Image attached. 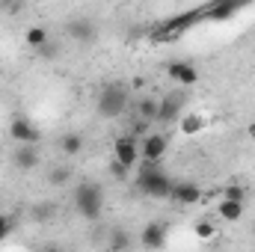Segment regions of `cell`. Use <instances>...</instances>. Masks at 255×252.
<instances>
[{"mask_svg":"<svg viewBox=\"0 0 255 252\" xmlns=\"http://www.w3.org/2000/svg\"><path fill=\"white\" fill-rule=\"evenodd\" d=\"M130 107V86L125 80H107L101 83L98 89V98H95V113L107 122L113 119H122Z\"/></svg>","mask_w":255,"mask_h":252,"instance_id":"6da1fadb","label":"cell"},{"mask_svg":"<svg viewBox=\"0 0 255 252\" xmlns=\"http://www.w3.org/2000/svg\"><path fill=\"white\" fill-rule=\"evenodd\" d=\"M172 181L175 178L160 166V160H139V172L133 178V187L148 199H169Z\"/></svg>","mask_w":255,"mask_h":252,"instance_id":"7a4b0ae2","label":"cell"},{"mask_svg":"<svg viewBox=\"0 0 255 252\" xmlns=\"http://www.w3.org/2000/svg\"><path fill=\"white\" fill-rule=\"evenodd\" d=\"M71 202H74V211L89 223H98L104 217V187L98 181H89V178L77 181L71 190Z\"/></svg>","mask_w":255,"mask_h":252,"instance_id":"3957f363","label":"cell"},{"mask_svg":"<svg viewBox=\"0 0 255 252\" xmlns=\"http://www.w3.org/2000/svg\"><path fill=\"white\" fill-rule=\"evenodd\" d=\"M255 0H211L205 3V21L211 24H223V21H232L235 15H241L247 6H253Z\"/></svg>","mask_w":255,"mask_h":252,"instance_id":"277c9868","label":"cell"},{"mask_svg":"<svg viewBox=\"0 0 255 252\" xmlns=\"http://www.w3.org/2000/svg\"><path fill=\"white\" fill-rule=\"evenodd\" d=\"M65 36L74 45H95L98 42V24L86 15H74L65 21Z\"/></svg>","mask_w":255,"mask_h":252,"instance_id":"5b68a950","label":"cell"},{"mask_svg":"<svg viewBox=\"0 0 255 252\" xmlns=\"http://www.w3.org/2000/svg\"><path fill=\"white\" fill-rule=\"evenodd\" d=\"M113 157L128 166V169H133L136 163H139V139L136 136H130V133H122V136H116V142H113Z\"/></svg>","mask_w":255,"mask_h":252,"instance_id":"8992f818","label":"cell"},{"mask_svg":"<svg viewBox=\"0 0 255 252\" xmlns=\"http://www.w3.org/2000/svg\"><path fill=\"white\" fill-rule=\"evenodd\" d=\"M166 148H169V139H166V133L148 130V133L139 139V160H163Z\"/></svg>","mask_w":255,"mask_h":252,"instance_id":"52a82bcc","label":"cell"},{"mask_svg":"<svg viewBox=\"0 0 255 252\" xmlns=\"http://www.w3.org/2000/svg\"><path fill=\"white\" fill-rule=\"evenodd\" d=\"M181 113H184V95H175V92H169V95H163L160 98V107H157V125H175L178 119H181Z\"/></svg>","mask_w":255,"mask_h":252,"instance_id":"ba28073f","label":"cell"},{"mask_svg":"<svg viewBox=\"0 0 255 252\" xmlns=\"http://www.w3.org/2000/svg\"><path fill=\"white\" fill-rule=\"evenodd\" d=\"M12 163H15V169H21V172H33V169L42 163L39 142H18V148L12 151Z\"/></svg>","mask_w":255,"mask_h":252,"instance_id":"9c48e42d","label":"cell"},{"mask_svg":"<svg viewBox=\"0 0 255 252\" xmlns=\"http://www.w3.org/2000/svg\"><path fill=\"white\" fill-rule=\"evenodd\" d=\"M9 136H12L15 142H42L39 125H36L33 119H27V116H12V122H9Z\"/></svg>","mask_w":255,"mask_h":252,"instance_id":"30bf717a","label":"cell"},{"mask_svg":"<svg viewBox=\"0 0 255 252\" xmlns=\"http://www.w3.org/2000/svg\"><path fill=\"white\" fill-rule=\"evenodd\" d=\"M169 199L178 202V205H199L202 202V187L196 181H172Z\"/></svg>","mask_w":255,"mask_h":252,"instance_id":"8fae6325","label":"cell"},{"mask_svg":"<svg viewBox=\"0 0 255 252\" xmlns=\"http://www.w3.org/2000/svg\"><path fill=\"white\" fill-rule=\"evenodd\" d=\"M166 74H169L178 86H193V83H199V71H196L187 60H172V63L166 65Z\"/></svg>","mask_w":255,"mask_h":252,"instance_id":"7c38bea8","label":"cell"},{"mask_svg":"<svg viewBox=\"0 0 255 252\" xmlns=\"http://www.w3.org/2000/svg\"><path fill=\"white\" fill-rule=\"evenodd\" d=\"M244 214H247V202L223 199V196H220V202H217V217H220L223 223H241Z\"/></svg>","mask_w":255,"mask_h":252,"instance_id":"4fadbf2b","label":"cell"},{"mask_svg":"<svg viewBox=\"0 0 255 252\" xmlns=\"http://www.w3.org/2000/svg\"><path fill=\"white\" fill-rule=\"evenodd\" d=\"M139 244L145 250H163L166 247V226L163 223H148L142 232H139Z\"/></svg>","mask_w":255,"mask_h":252,"instance_id":"5bb4252c","label":"cell"},{"mask_svg":"<svg viewBox=\"0 0 255 252\" xmlns=\"http://www.w3.org/2000/svg\"><path fill=\"white\" fill-rule=\"evenodd\" d=\"M175 125H178V133H184V136H196V133L205 130V116L196 113V110H187V113H181V119H178Z\"/></svg>","mask_w":255,"mask_h":252,"instance_id":"9a60e30c","label":"cell"},{"mask_svg":"<svg viewBox=\"0 0 255 252\" xmlns=\"http://www.w3.org/2000/svg\"><path fill=\"white\" fill-rule=\"evenodd\" d=\"M83 148H86V136L80 130H68V133L60 136V151H63L65 157H77Z\"/></svg>","mask_w":255,"mask_h":252,"instance_id":"2e32d148","label":"cell"},{"mask_svg":"<svg viewBox=\"0 0 255 252\" xmlns=\"http://www.w3.org/2000/svg\"><path fill=\"white\" fill-rule=\"evenodd\" d=\"M157 107H160V98L145 95V98H139V101L133 104V116H136V119H145V122H154V119H157Z\"/></svg>","mask_w":255,"mask_h":252,"instance_id":"e0dca14e","label":"cell"},{"mask_svg":"<svg viewBox=\"0 0 255 252\" xmlns=\"http://www.w3.org/2000/svg\"><path fill=\"white\" fill-rule=\"evenodd\" d=\"M24 42H27V48L39 51L42 45H48V42H51V33H48L45 27H27V33H24Z\"/></svg>","mask_w":255,"mask_h":252,"instance_id":"ac0fdd59","label":"cell"},{"mask_svg":"<svg viewBox=\"0 0 255 252\" xmlns=\"http://www.w3.org/2000/svg\"><path fill=\"white\" fill-rule=\"evenodd\" d=\"M193 235H196L199 241H214V235H217L214 220H196V223H193Z\"/></svg>","mask_w":255,"mask_h":252,"instance_id":"d6986e66","label":"cell"},{"mask_svg":"<svg viewBox=\"0 0 255 252\" xmlns=\"http://www.w3.org/2000/svg\"><path fill=\"white\" fill-rule=\"evenodd\" d=\"M133 241H130V235H128L125 229H110V241H107V247L110 250H128Z\"/></svg>","mask_w":255,"mask_h":252,"instance_id":"ffe728a7","label":"cell"},{"mask_svg":"<svg viewBox=\"0 0 255 252\" xmlns=\"http://www.w3.org/2000/svg\"><path fill=\"white\" fill-rule=\"evenodd\" d=\"M71 181V169L68 166H54L51 172H48V184L51 187H65Z\"/></svg>","mask_w":255,"mask_h":252,"instance_id":"44dd1931","label":"cell"},{"mask_svg":"<svg viewBox=\"0 0 255 252\" xmlns=\"http://www.w3.org/2000/svg\"><path fill=\"white\" fill-rule=\"evenodd\" d=\"M220 196H223V199H238V202H247V199H250V187H244V184H226Z\"/></svg>","mask_w":255,"mask_h":252,"instance_id":"7402d4cb","label":"cell"},{"mask_svg":"<svg viewBox=\"0 0 255 252\" xmlns=\"http://www.w3.org/2000/svg\"><path fill=\"white\" fill-rule=\"evenodd\" d=\"M54 214H57V205H54V202H39V205L33 208V217H36V220H51Z\"/></svg>","mask_w":255,"mask_h":252,"instance_id":"603a6c76","label":"cell"},{"mask_svg":"<svg viewBox=\"0 0 255 252\" xmlns=\"http://www.w3.org/2000/svg\"><path fill=\"white\" fill-rule=\"evenodd\" d=\"M12 229H15V220H12V217H6V214L0 211V244L12 235Z\"/></svg>","mask_w":255,"mask_h":252,"instance_id":"cb8c5ba5","label":"cell"},{"mask_svg":"<svg viewBox=\"0 0 255 252\" xmlns=\"http://www.w3.org/2000/svg\"><path fill=\"white\" fill-rule=\"evenodd\" d=\"M36 54H39V57H60V45H57V42L51 39V42H48V45H42V48H39Z\"/></svg>","mask_w":255,"mask_h":252,"instance_id":"d4e9b609","label":"cell"},{"mask_svg":"<svg viewBox=\"0 0 255 252\" xmlns=\"http://www.w3.org/2000/svg\"><path fill=\"white\" fill-rule=\"evenodd\" d=\"M110 172H113L116 178H122V181H125V178H128V166H122V163H119L116 157L110 160Z\"/></svg>","mask_w":255,"mask_h":252,"instance_id":"484cf974","label":"cell"},{"mask_svg":"<svg viewBox=\"0 0 255 252\" xmlns=\"http://www.w3.org/2000/svg\"><path fill=\"white\" fill-rule=\"evenodd\" d=\"M247 136L255 142V122H250V125H247Z\"/></svg>","mask_w":255,"mask_h":252,"instance_id":"4316f807","label":"cell"},{"mask_svg":"<svg viewBox=\"0 0 255 252\" xmlns=\"http://www.w3.org/2000/svg\"><path fill=\"white\" fill-rule=\"evenodd\" d=\"M253 235H255V223H253Z\"/></svg>","mask_w":255,"mask_h":252,"instance_id":"83f0119b","label":"cell"}]
</instances>
